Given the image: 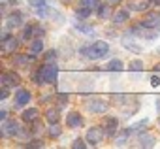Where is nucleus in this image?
<instances>
[{
    "instance_id": "nucleus-3",
    "label": "nucleus",
    "mask_w": 160,
    "mask_h": 149,
    "mask_svg": "<svg viewBox=\"0 0 160 149\" xmlns=\"http://www.w3.org/2000/svg\"><path fill=\"white\" fill-rule=\"evenodd\" d=\"M104 136H108L104 126H91V128L87 130V143L98 145V143L104 140Z\"/></svg>"
},
{
    "instance_id": "nucleus-2",
    "label": "nucleus",
    "mask_w": 160,
    "mask_h": 149,
    "mask_svg": "<svg viewBox=\"0 0 160 149\" xmlns=\"http://www.w3.org/2000/svg\"><path fill=\"white\" fill-rule=\"evenodd\" d=\"M109 53V45L108 42H94L91 45H85L81 49V55L91 59V60H96V59H104L106 55Z\"/></svg>"
},
{
    "instance_id": "nucleus-20",
    "label": "nucleus",
    "mask_w": 160,
    "mask_h": 149,
    "mask_svg": "<svg viewBox=\"0 0 160 149\" xmlns=\"http://www.w3.org/2000/svg\"><path fill=\"white\" fill-rule=\"evenodd\" d=\"M47 134H49V138H58L60 134H62V128H60V125L58 123H49V128H47Z\"/></svg>"
},
{
    "instance_id": "nucleus-28",
    "label": "nucleus",
    "mask_w": 160,
    "mask_h": 149,
    "mask_svg": "<svg viewBox=\"0 0 160 149\" xmlns=\"http://www.w3.org/2000/svg\"><path fill=\"white\" fill-rule=\"evenodd\" d=\"M128 68H130L132 72H136V70H138V72H141V70H143V62H141V60H132Z\"/></svg>"
},
{
    "instance_id": "nucleus-31",
    "label": "nucleus",
    "mask_w": 160,
    "mask_h": 149,
    "mask_svg": "<svg viewBox=\"0 0 160 149\" xmlns=\"http://www.w3.org/2000/svg\"><path fill=\"white\" fill-rule=\"evenodd\" d=\"M145 126H147V121H139V123H136V125H134V128H132V130H143Z\"/></svg>"
},
{
    "instance_id": "nucleus-38",
    "label": "nucleus",
    "mask_w": 160,
    "mask_h": 149,
    "mask_svg": "<svg viewBox=\"0 0 160 149\" xmlns=\"http://www.w3.org/2000/svg\"><path fill=\"white\" fill-rule=\"evenodd\" d=\"M154 72H160V64H158V66H154Z\"/></svg>"
},
{
    "instance_id": "nucleus-9",
    "label": "nucleus",
    "mask_w": 160,
    "mask_h": 149,
    "mask_svg": "<svg viewBox=\"0 0 160 149\" xmlns=\"http://www.w3.org/2000/svg\"><path fill=\"white\" fill-rule=\"evenodd\" d=\"M30 100H32V93H30V91L19 89V91L15 93V106H17V108H25Z\"/></svg>"
},
{
    "instance_id": "nucleus-15",
    "label": "nucleus",
    "mask_w": 160,
    "mask_h": 149,
    "mask_svg": "<svg viewBox=\"0 0 160 149\" xmlns=\"http://www.w3.org/2000/svg\"><path fill=\"white\" fill-rule=\"evenodd\" d=\"M87 108H89V111H92V113H102V111L108 110V104H106L104 100H96V98H92V100L87 104Z\"/></svg>"
},
{
    "instance_id": "nucleus-13",
    "label": "nucleus",
    "mask_w": 160,
    "mask_h": 149,
    "mask_svg": "<svg viewBox=\"0 0 160 149\" xmlns=\"http://www.w3.org/2000/svg\"><path fill=\"white\" fill-rule=\"evenodd\" d=\"M30 62H34V53H32V55H21V53H15V55H13V64H15V66L25 68V66H28Z\"/></svg>"
},
{
    "instance_id": "nucleus-4",
    "label": "nucleus",
    "mask_w": 160,
    "mask_h": 149,
    "mask_svg": "<svg viewBox=\"0 0 160 149\" xmlns=\"http://www.w3.org/2000/svg\"><path fill=\"white\" fill-rule=\"evenodd\" d=\"M19 47V40L15 36H10V34H4L2 36V51L8 55V53H15V49Z\"/></svg>"
},
{
    "instance_id": "nucleus-11",
    "label": "nucleus",
    "mask_w": 160,
    "mask_h": 149,
    "mask_svg": "<svg viewBox=\"0 0 160 149\" xmlns=\"http://www.w3.org/2000/svg\"><path fill=\"white\" fill-rule=\"evenodd\" d=\"M21 25H23V15L19 12H12L8 15V19H6V28L8 30H13V28L21 27Z\"/></svg>"
},
{
    "instance_id": "nucleus-16",
    "label": "nucleus",
    "mask_w": 160,
    "mask_h": 149,
    "mask_svg": "<svg viewBox=\"0 0 160 149\" xmlns=\"http://www.w3.org/2000/svg\"><path fill=\"white\" fill-rule=\"evenodd\" d=\"M38 117H40V111H38L36 108H28V110H25V111L21 113V119H23L25 123H34Z\"/></svg>"
},
{
    "instance_id": "nucleus-27",
    "label": "nucleus",
    "mask_w": 160,
    "mask_h": 149,
    "mask_svg": "<svg viewBox=\"0 0 160 149\" xmlns=\"http://www.w3.org/2000/svg\"><path fill=\"white\" fill-rule=\"evenodd\" d=\"M81 4L87 6V8H91V10H96L102 2H100V0H81Z\"/></svg>"
},
{
    "instance_id": "nucleus-5",
    "label": "nucleus",
    "mask_w": 160,
    "mask_h": 149,
    "mask_svg": "<svg viewBox=\"0 0 160 149\" xmlns=\"http://www.w3.org/2000/svg\"><path fill=\"white\" fill-rule=\"evenodd\" d=\"M141 25L147 27V28H158V27H160V13H158V12L145 13L143 19H141Z\"/></svg>"
},
{
    "instance_id": "nucleus-39",
    "label": "nucleus",
    "mask_w": 160,
    "mask_h": 149,
    "mask_svg": "<svg viewBox=\"0 0 160 149\" xmlns=\"http://www.w3.org/2000/svg\"><path fill=\"white\" fill-rule=\"evenodd\" d=\"M111 2H113V4H119V2H121V0H111Z\"/></svg>"
},
{
    "instance_id": "nucleus-7",
    "label": "nucleus",
    "mask_w": 160,
    "mask_h": 149,
    "mask_svg": "<svg viewBox=\"0 0 160 149\" xmlns=\"http://www.w3.org/2000/svg\"><path fill=\"white\" fill-rule=\"evenodd\" d=\"M36 12H38V15L42 17V19H58L60 17V13L57 12V10H53L49 4H43V6H40V8H36Z\"/></svg>"
},
{
    "instance_id": "nucleus-12",
    "label": "nucleus",
    "mask_w": 160,
    "mask_h": 149,
    "mask_svg": "<svg viewBox=\"0 0 160 149\" xmlns=\"http://www.w3.org/2000/svg\"><path fill=\"white\" fill-rule=\"evenodd\" d=\"M151 0H132V2L128 4V10L132 12H147L151 8Z\"/></svg>"
},
{
    "instance_id": "nucleus-18",
    "label": "nucleus",
    "mask_w": 160,
    "mask_h": 149,
    "mask_svg": "<svg viewBox=\"0 0 160 149\" xmlns=\"http://www.w3.org/2000/svg\"><path fill=\"white\" fill-rule=\"evenodd\" d=\"M45 119H47V123H58L60 121V110L58 108L45 110Z\"/></svg>"
},
{
    "instance_id": "nucleus-14",
    "label": "nucleus",
    "mask_w": 160,
    "mask_h": 149,
    "mask_svg": "<svg viewBox=\"0 0 160 149\" xmlns=\"http://www.w3.org/2000/svg\"><path fill=\"white\" fill-rule=\"evenodd\" d=\"M104 128H106V134L108 136H113L115 130L119 128V119L117 117H106L104 119Z\"/></svg>"
},
{
    "instance_id": "nucleus-25",
    "label": "nucleus",
    "mask_w": 160,
    "mask_h": 149,
    "mask_svg": "<svg viewBox=\"0 0 160 149\" xmlns=\"http://www.w3.org/2000/svg\"><path fill=\"white\" fill-rule=\"evenodd\" d=\"M130 132H132L130 128H124V130L117 136V141H115V143H117V145H124V143H126V140H128V136H130Z\"/></svg>"
},
{
    "instance_id": "nucleus-10",
    "label": "nucleus",
    "mask_w": 160,
    "mask_h": 149,
    "mask_svg": "<svg viewBox=\"0 0 160 149\" xmlns=\"http://www.w3.org/2000/svg\"><path fill=\"white\" fill-rule=\"evenodd\" d=\"M66 125L70 128H79V126H83V115L79 113V111H70L66 115Z\"/></svg>"
},
{
    "instance_id": "nucleus-17",
    "label": "nucleus",
    "mask_w": 160,
    "mask_h": 149,
    "mask_svg": "<svg viewBox=\"0 0 160 149\" xmlns=\"http://www.w3.org/2000/svg\"><path fill=\"white\" fill-rule=\"evenodd\" d=\"M128 19H130V12L128 10H119V12L113 13V23L115 25H124Z\"/></svg>"
},
{
    "instance_id": "nucleus-8",
    "label": "nucleus",
    "mask_w": 160,
    "mask_h": 149,
    "mask_svg": "<svg viewBox=\"0 0 160 149\" xmlns=\"http://www.w3.org/2000/svg\"><path fill=\"white\" fill-rule=\"evenodd\" d=\"M21 130V125L17 121H2V134L4 136H17Z\"/></svg>"
},
{
    "instance_id": "nucleus-23",
    "label": "nucleus",
    "mask_w": 160,
    "mask_h": 149,
    "mask_svg": "<svg viewBox=\"0 0 160 149\" xmlns=\"http://www.w3.org/2000/svg\"><path fill=\"white\" fill-rule=\"evenodd\" d=\"M91 13H92V10L91 8H87V6H79V8H75V15L77 17H81V19H87V17H91Z\"/></svg>"
},
{
    "instance_id": "nucleus-32",
    "label": "nucleus",
    "mask_w": 160,
    "mask_h": 149,
    "mask_svg": "<svg viewBox=\"0 0 160 149\" xmlns=\"http://www.w3.org/2000/svg\"><path fill=\"white\" fill-rule=\"evenodd\" d=\"M30 4H32L34 8H40V6H43V4H47V0H30Z\"/></svg>"
},
{
    "instance_id": "nucleus-19",
    "label": "nucleus",
    "mask_w": 160,
    "mask_h": 149,
    "mask_svg": "<svg viewBox=\"0 0 160 149\" xmlns=\"http://www.w3.org/2000/svg\"><path fill=\"white\" fill-rule=\"evenodd\" d=\"M139 145L141 147H152L154 145V136L152 134H147V132L139 134Z\"/></svg>"
},
{
    "instance_id": "nucleus-35",
    "label": "nucleus",
    "mask_w": 160,
    "mask_h": 149,
    "mask_svg": "<svg viewBox=\"0 0 160 149\" xmlns=\"http://www.w3.org/2000/svg\"><path fill=\"white\" fill-rule=\"evenodd\" d=\"M57 100H58V104H66V102H68L66 95H58V96H57Z\"/></svg>"
},
{
    "instance_id": "nucleus-21",
    "label": "nucleus",
    "mask_w": 160,
    "mask_h": 149,
    "mask_svg": "<svg viewBox=\"0 0 160 149\" xmlns=\"http://www.w3.org/2000/svg\"><path fill=\"white\" fill-rule=\"evenodd\" d=\"M42 51H43V40H40V38L32 40V42H30V53L38 55V53H42Z\"/></svg>"
},
{
    "instance_id": "nucleus-6",
    "label": "nucleus",
    "mask_w": 160,
    "mask_h": 149,
    "mask_svg": "<svg viewBox=\"0 0 160 149\" xmlns=\"http://www.w3.org/2000/svg\"><path fill=\"white\" fill-rule=\"evenodd\" d=\"M0 80H2V87H8V89H12V87L19 85V81H21V78L17 76L15 72H2Z\"/></svg>"
},
{
    "instance_id": "nucleus-34",
    "label": "nucleus",
    "mask_w": 160,
    "mask_h": 149,
    "mask_svg": "<svg viewBox=\"0 0 160 149\" xmlns=\"http://www.w3.org/2000/svg\"><path fill=\"white\" fill-rule=\"evenodd\" d=\"M72 147H85V143L81 141V138H77V140H75V141L72 143Z\"/></svg>"
},
{
    "instance_id": "nucleus-26",
    "label": "nucleus",
    "mask_w": 160,
    "mask_h": 149,
    "mask_svg": "<svg viewBox=\"0 0 160 149\" xmlns=\"http://www.w3.org/2000/svg\"><path fill=\"white\" fill-rule=\"evenodd\" d=\"M34 32H36V27H34V25H27V27L23 28V40H30Z\"/></svg>"
},
{
    "instance_id": "nucleus-29",
    "label": "nucleus",
    "mask_w": 160,
    "mask_h": 149,
    "mask_svg": "<svg viewBox=\"0 0 160 149\" xmlns=\"http://www.w3.org/2000/svg\"><path fill=\"white\" fill-rule=\"evenodd\" d=\"M75 28H77V30H81V32H85V34H91V36H92V28H91V27H85V25H75Z\"/></svg>"
},
{
    "instance_id": "nucleus-1",
    "label": "nucleus",
    "mask_w": 160,
    "mask_h": 149,
    "mask_svg": "<svg viewBox=\"0 0 160 149\" xmlns=\"http://www.w3.org/2000/svg\"><path fill=\"white\" fill-rule=\"evenodd\" d=\"M57 76H58V66L55 62H43L34 72V81L38 85H42V83H55Z\"/></svg>"
},
{
    "instance_id": "nucleus-22",
    "label": "nucleus",
    "mask_w": 160,
    "mask_h": 149,
    "mask_svg": "<svg viewBox=\"0 0 160 149\" xmlns=\"http://www.w3.org/2000/svg\"><path fill=\"white\" fill-rule=\"evenodd\" d=\"M106 70H109V72H121V70H122V60H119V59L109 60V62L106 64Z\"/></svg>"
},
{
    "instance_id": "nucleus-36",
    "label": "nucleus",
    "mask_w": 160,
    "mask_h": 149,
    "mask_svg": "<svg viewBox=\"0 0 160 149\" xmlns=\"http://www.w3.org/2000/svg\"><path fill=\"white\" fill-rule=\"evenodd\" d=\"M55 57H57V51H49L47 53V59H55Z\"/></svg>"
},
{
    "instance_id": "nucleus-37",
    "label": "nucleus",
    "mask_w": 160,
    "mask_h": 149,
    "mask_svg": "<svg viewBox=\"0 0 160 149\" xmlns=\"http://www.w3.org/2000/svg\"><path fill=\"white\" fill-rule=\"evenodd\" d=\"M152 4H156V6H160V0H151Z\"/></svg>"
},
{
    "instance_id": "nucleus-33",
    "label": "nucleus",
    "mask_w": 160,
    "mask_h": 149,
    "mask_svg": "<svg viewBox=\"0 0 160 149\" xmlns=\"http://www.w3.org/2000/svg\"><path fill=\"white\" fill-rule=\"evenodd\" d=\"M10 96V93H8V87H2V93H0V98H2V100H6Z\"/></svg>"
},
{
    "instance_id": "nucleus-30",
    "label": "nucleus",
    "mask_w": 160,
    "mask_h": 149,
    "mask_svg": "<svg viewBox=\"0 0 160 149\" xmlns=\"http://www.w3.org/2000/svg\"><path fill=\"white\" fill-rule=\"evenodd\" d=\"M124 45L128 47V51H136V53H139V51H141V47H139V45H136V44H128V42H124Z\"/></svg>"
},
{
    "instance_id": "nucleus-24",
    "label": "nucleus",
    "mask_w": 160,
    "mask_h": 149,
    "mask_svg": "<svg viewBox=\"0 0 160 149\" xmlns=\"http://www.w3.org/2000/svg\"><path fill=\"white\" fill-rule=\"evenodd\" d=\"M109 13H111V8H109L108 4H100V6H98V17H100V19H108Z\"/></svg>"
}]
</instances>
